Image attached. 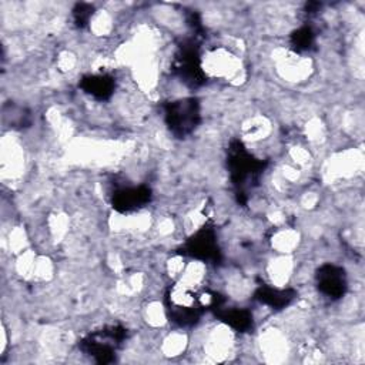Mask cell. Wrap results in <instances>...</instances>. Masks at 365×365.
Segmentation results:
<instances>
[{
	"label": "cell",
	"instance_id": "6da1fadb",
	"mask_svg": "<svg viewBox=\"0 0 365 365\" xmlns=\"http://www.w3.org/2000/svg\"><path fill=\"white\" fill-rule=\"evenodd\" d=\"M224 301L218 292H198L190 285L178 282L165 295V309L170 321L180 327H190L197 324L205 311H214Z\"/></svg>",
	"mask_w": 365,
	"mask_h": 365
},
{
	"label": "cell",
	"instance_id": "7a4b0ae2",
	"mask_svg": "<svg viewBox=\"0 0 365 365\" xmlns=\"http://www.w3.org/2000/svg\"><path fill=\"white\" fill-rule=\"evenodd\" d=\"M227 168L238 201L245 202L247 192L258 184L265 163L254 157L242 141L232 140L227 150Z\"/></svg>",
	"mask_w": 365,
	"mask_h": 365
},
{
	"label": "cell",
	"instance_id": "3957f363",
	"mask_svg": "<svg viewBox=\"0 0 365 365\" xmlns=\"http://www.w3.org/2000/svg\"><path fill=\"white\" fill-rule=\"evenodd\" d=\"M127 329L121 325H107L87 334L78 344L80 349L96 362L108 364L114 361L115 352L123 345Z\"/></svg>",
	"mask_w": 365,
	"mask_h": 365
},
{
	"label": "cell",
	"instance_id": "277c9868",
	"mask_svg": "<svg viewBox=\"0 0 365 365\" xmlns=\"http://www.w3.org/2000/svg\"><path fill=\"white\" fill-rule=\"evenodd\" d=\"M164 118L168 130L178 138L194 133L201 120L200 103L195 97L174 100L165 104Z\"/></svg>",
	"mask_w": 365,
	"mask_h": 365
},
{
	"label": "cell",
	"instance_id": "5b68a950",
	"mask_svg": "<svg viewBox=\"0 0 365 365\" xmlns=\"http://www.w3.org/2000/svg\"><path fill=\"white\" fill-rule=\"evenodd\" d=\"M180 254L204 262L218 264L221 261V250L214 227L204 225L197 230L180 248Z\"/></svg>",
	"mask_w": 365,
	"mask_h": 365
},
{
	"label": "cell",
	"instance_id": "8992f818",
	"mask_svg": "<svg viewBox=\"0 0 365 365\" xmlns=\"http://www.w3.org/2000/svg\"><path fill=\"white\" fill-rule=\"evenodd\" d=\"M175 74L190 87H198L204 83L205 76L201 67L198 46L192 40L184 41L174 58Z\"/></svg>",
	"mask_w": 365,
	"mask_h": 365
},
{
	"label": "cell",
	"instance_id": "52a82bcc",
	"mask_svg": "<svg viewBox=\"0 0 365 365\" xmlns=\"http://www.w3.org/2000/svg\"><path fill=\"white\" fill-rule=\"evenodd\" d=\"M315 281L319 292L331 299H338L345 295L348 279L345 269L335 264H324L317 269Z\"/></svg>",
	"mask_w": 365,
	"mask_h": 365
},
{
	"label": "cell",
	"instance_id": "ba28073f",
	"mask_svg": "<svg viewBox=\"0 0 365 365\" xmlns=\"http://www.w3.org/2000/svg\"><path fill=\"white\" fill-rule=\"evenodd\" d=\"M151 188L147 185H128L113 192L111 205L117 212L128 214L144 208L151 201Z\"/></svg>",
	"mask_w": 365,
	"mask_h": 365
},
{
	"label": "cell",
	"instance_id": "9c48e42d",
	"mask_svg": "<svg viewBox=\"0 0 365 365\" xmlns=\"http://www.w3.org/2000/svg\"><path fill=\"white\" fill-rule=\"evenodd\" d=\"M80 88L91 96L96 100H108L115 88V80L111 74L98 73V74H88L80 80Z\"/></svg>",
	"mask_w": 365,
	"mask_h": 365
},
{
	"label": "cell",
	"instance_id": "30bf717a",
	"mask_svg": "<svg viewBox=\"0 0 365 365\" xmlns=\"http://www.w3.org/2000/svg\"><path fill=\"white\" fill-rule=\"evenodd\" d=\"M295 297L297 292L292 288H277L265 284L258 285L254 294V298L258 302L268 305L272 309H282L288 307L295 299Z\"/></svg>",
	"mask_w": 365,
	"mask_h": 365
},
{
	"label": "cell",
	"instance_id": "8fae6325",
	"mask_svg": "<svg viewBox=\"0 0 365 365\" xmlns=\"http://www.w3.org/2000/svg\"><path fill=\"white\" fill-rule=\"evenodd\" d=\"M215 317L227 324L230 328H232L234 331L238 332H247L250 329H252L254 325V318L252 314L245 309V308H237V307H225V302L222 305H220L215 311H214Z\"/></svg>",
	"mask_w": 365,
	"mask_h": 365
},
{
	"label": "cell",
	"instance_id": "7c38bea8",
	"mask_svg": "<svg viewBox=\"0 0 365 365\" xmlns=\"http://www.w3.org/2000/svg\"><path fill=\"white\" fill-rule=\"evenodd\" d=\"M289 44H291L292 50H295L298 53L311 50L312 46L315 44V33H314L312 27L302 26V27L297 29L289 37Z\"/></svg>",
	"mask_w": 365,
	"mask_h": 365
},
{
	"label": "cell",
	"instance_id": "4fadbf2b",
	"mask_svg": "<svg viewBox=\"0 0 365 365\" xmlns=\"http://www.w3.org/2000/svg\"><path fill=\"white\" fill-rule=\"evenodd\" d=\"M93 11H94V7L88 3H77L73 9V20H74V24L77 27H84L87 26V23L90 21L91 16H93Z\"/></svg>",
	"mask_w": 365,
	"mask_h": 365
}]
</instances>
